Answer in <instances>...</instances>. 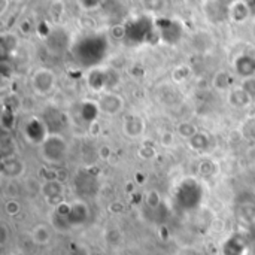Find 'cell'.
Wrapping results in <instances>:
<instances>
[{
	"mask_svg": "<svg viewBox=\"0 0 255 255\" xmlns=\"http://www.w3.org/2000/svg\"><path fill=\"white\" fill-rule=\"evenodd\" d=\"M31 239L36 245H46L51 239V235H49V230L45 227V226H37L34 230H33V235H31Z\"/></svg>",
	"mask_w": 255,
	"mask_h": 255,
	"instance_id": "6da1fadb",
	"label": "cell"
},
{
	"mask_svg": "<svg viewBox=\"0 0 255 255\" xmlns=\"http://www.w3.org/2000/svg\"><path fill=\"white\" fill-rule=\"evenodd\" d=\"M6 211H7L9 215H15L19 211V205L16 202H9L7 206H6Z\"/></svg>",
	"mask_w": 255,
	"mask_h": 255,
	"instance_id": "7a4b0ae2",
	"label": "cell"
},
{
	"mask_svg": "<svg viewBox=\"0 0 255 255\" xmlns=\"http://www.w3.org/2000/svg\"><path fill=\"white\" fill-rule=\"evenodd\" d=\"M0 230H1V239H0V244H1V245H4V244H6V241H7L6 226H4V224H1V226H0Z\"/></svg>",
	"mask_w": 255,
	"mask_h": 255,
	"instance_id": "3957f363",
	"label": "cell"
}]
</instances>
